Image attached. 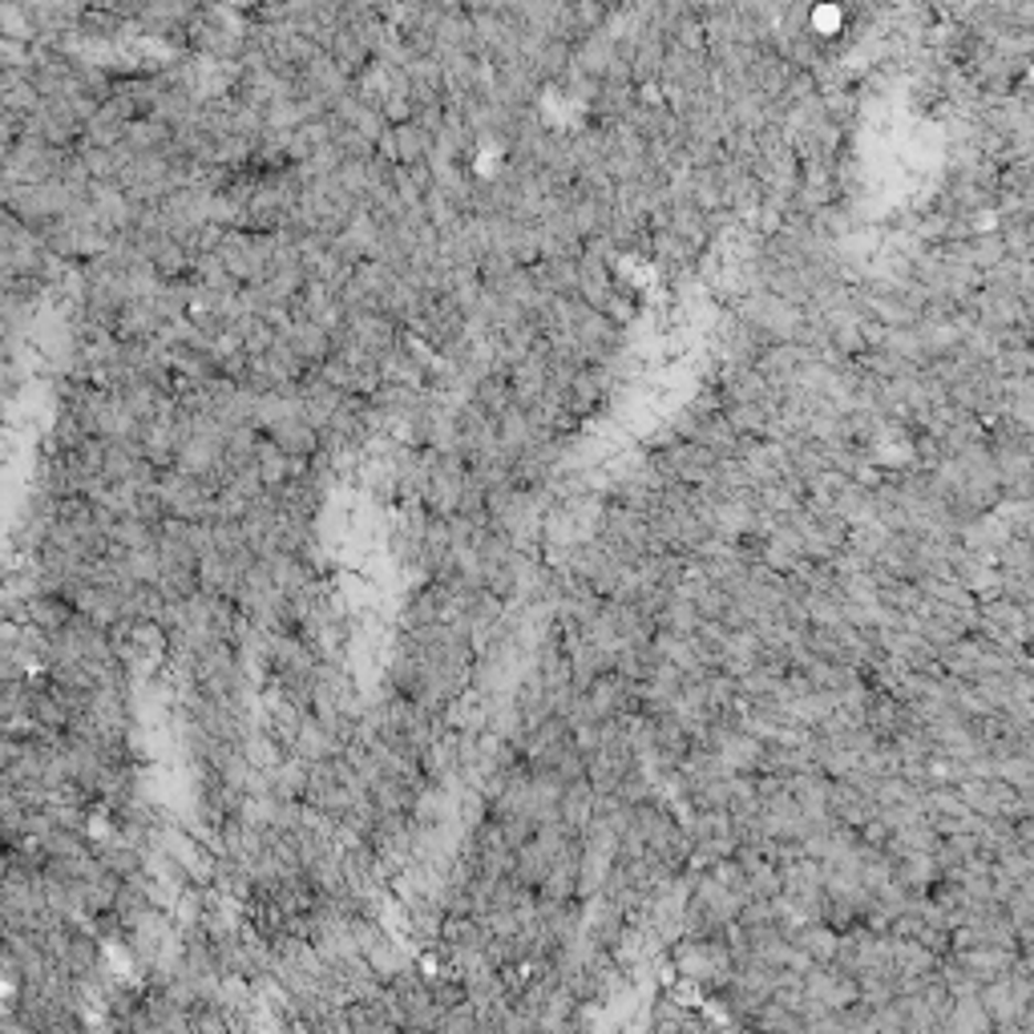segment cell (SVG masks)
<instances>
[{
	"mask_svg": "<svg viewBox=\"0 0 1034 1034\" xmlns=\"http://www.w3.org/2000/svg\"><path fill=\"white\" fill-rule=\"evenodd\" d=\"M255 469H258V482H263V489H283V485L295 482V477L304 473V461L292 457L287 449H279L275 441H271V445H258Z\"/></svg>",
	"mask_w": 1034,
	"mask_h": 1034,
	"instance_id": "cell-3",
	"label": "cell"
},
{
	"mask_svg": "<svg viewBox=\"0 0 1034 1034\" xmlns=\"http://www.w3.org/2000/svg\"><path fill=\"white\" fill-rule=\"evenodd\" d=\"M365 958H368V966L377 970V978L384 982V986H388V982H397L400 974L416 970V953H412L400 938H392V933H384V938H380L377 946L365 953Z\"/></svg>",
	"mask_w": 1034,
	"mask_h": 1034,
	"instance_id": "cell-2",
	"label": "cell"
},
{
	"mask_svg": "<svg viewBox=\"0 0 1034 1034\" xmlns=\"http://www.w3.org/2000/svg\"><path fill=\"white\" fill-rule=\"evenodd\" d=\"M307 776H312V764H304L299 756H283L279 764L267 772V784H271V796L279 800H304L307 796Z\"/></svg>",
	"mask_w": 1034,
	"mask_h": 1034,
	"instance_id": "cell-4",
	"label": "cell"
},
{
	"mask_svg": "<svg viewBox=\"0 0 1034 1034\" xmlns=\"http://www.w3.org/2000/svg\"><path fill=\"white\" fill-rule=\"evenodd\" d=\"M109 541L122 546V550H146V546L158 541V526L138 514H122V517H114V526H109Z\"/></svg>",
	"mask_w": 1034,
	"mask_h": 1034,
	"instance_id": "cell-5",
	"label": "cell"
},
{
	"mask_svg": "<svg viewBox=\"0 0 1034 1034\" xmlns=\"http://www.w3.org/2000/svg\"><path fill=\"white\" fill-rule=\"evenodd\" d=\"M344 748H348V740H340L336 731L324 724V719L312 711L307 716V724L299 728V736H295L292 743V756H299L304 764H324V760H336V756H344Z\"/></svg>",
	"mask_w": 1034,
	"mask_h": 1034,
	"instance_id": "cell-1",
	"label": "cell"
}]
</instances>
